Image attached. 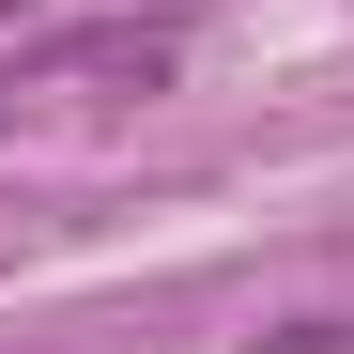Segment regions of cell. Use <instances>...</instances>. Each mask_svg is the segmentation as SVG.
Wrapping results in <instances>:
<instances>
[{"mask_svg": "<svg viewBox=\"0 0 354 354\" xmlns=\"http://www.w3.org/2000/svg\"><path fill=\"white\" fill-rule=\"evenodd\" d=\"M169 62H185V31H169V16H93V31H46L31 46V93H62V77H108V93H154Z\"/></svg>", "mask_w": 354, "mask_h": 354, "instance_id": "6da1fadb", "label": "cell"}, {"mask_svg": "<svg viewBox=\"0 0 354 354\" xmlns=\"http://www.w3.org/2000/svg\"><path fill=\"white\" fill-rule=\"evenodd\" d=\"M0 16H16V0H0Z\"/></svg>", "mask_w": 354, "mask_h": 354, "instance_id": "7a4b0ae2", "label": "cell"}]
</instances>
